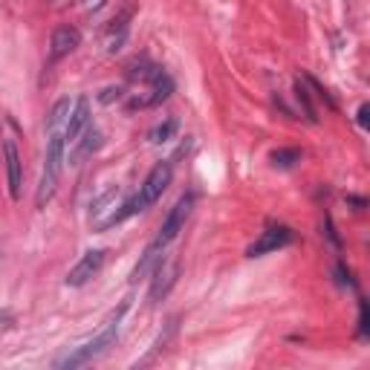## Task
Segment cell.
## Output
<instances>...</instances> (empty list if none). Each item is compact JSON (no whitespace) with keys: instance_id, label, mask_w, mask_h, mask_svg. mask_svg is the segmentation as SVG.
<instances>
[{"instance_id":"cell-22","label":"cell","mask_w":370,"mask_h":370,"mask_svg":"<svg viewBox=\"0 0 370 370\" xmlns=\"http://www.w3.org/2000/svg\"><path fill=\"white\" fill-rule=\"evenodd\" d=\"M336 275H339V284H341V287H353V281H350V272L344 269V263H336Z\"/></svg>"},{"instance_id":"cell-12","label":"cell","mask_w":370,"mask_h":370,"mask_svg":"<svg viewBox=\"0 0 370 370\" xmlns=\"http://www.w3.org/2000/svg\"><path fill=\"white\" fill-rule=\"evenodd\" d=\"M101 142H104V136H101V130L98 128H87L76 142H73V150H70V165H81L87 156H93L98 148H101Z\"/></svg>"},{"instance_id":"cell-8","label":"cell","mask_w":370,"mask_h":370,"mask_svg":"<svg viewBox=\"0 0 370 370\" xmlns=\"http://www.w3.org/2000/svg\"><path fill=\"white\" fill-rule=\"evenodd\" d=\"M171 93H174V78L160 70V73L153 76V81H150V93L142 96V98H133L130 108H133V111H136V108H153V104H163Z\"/></svg>"},{"instance_id":"cell-1","label":"cell","mask_w":370,"mask_h":370,"mask_svg":"<svg viewBox=\"0 0 370 370\" xmlns=\"http://www.w3.org/2000/svg\"><path fill=\"white\" fill-rule=\"evenodd\" d=\"M130 309V298H125L113 312H111V319L104 322V327L90 339V341H84V344H78V347H73L64 359H58L56 361V367H81V364H87V361H93V359H98L101 353H108L113 344H116V339H119V330H122V319H125V312Z\"/></svg>"},{"instance_id":"cell-23","label":"cell","mask_w":370,"mask_h":370,"mask_svg":"<svg viewBox=\"0 0 370 370\" xmlns=\"http://www.w3.org/2000/svg\"><path fill=\"white\" fill-rule=\"evenodd\" d=\"M324 229H327V237L333 240V246L339 249V246H341V240H339V235H336V226H333V220H330V217H324Z\"/></svg>"},{"instance_id":"cell-21","label":"cell","mask_w":370,"mask_h":370,"mask_svg":"<svg viewBox=\"0 0 370 370\" xmlns=\"http://www.w3.org/2000/svg\"><path fill=\"white\" fill-rule=\"evenodd\" d=\"M356 122H359V128H367L370 125V104L364 101L361 108H359V113H356Z\"/></svg>"},{"instance_id":"cell-25","label":"cell","mask_w":370,"mask_h":370,"mask_svg":"<svg viewBox=\"0 0 370 370\" xmlns=\"http://www.w3.org/2000/svg\"><path fill=\"white\" fill-rule=\"evenodd\" d=\"M84 6H87V9H101V6H104V0H87Z\"/></svg>"},{"instance_id":"cell-18","label":"cell","mask_w":370,"mask_h":370,"mask_svg":"<svg viewBox=\"0 0 370 370\" xmlns=\"http://www.w3.org/2000/svg\"><path fill=\"white\" fill-rule=\"evenodd\" d=\"M295 98L301 101V108H304V113H307V119L315 125V122H319V113H315V108H312V98H309V90H307V84L298 78L295 81Z\"/></svg>"},{"instance_id":"cell-19","label":"cell","mask_w":370,"mask_h":370,"mask_svg":"<svg viewBox=\"0 0 370 370\" xmlns=\"http://www.w3.org/2000/svg\"><path fill=\"white\" fill-rule=\"evenodd\" d=\"M119 96H122V87H104L101 96H98V101H101V104H111V101L119 98Z\"/></svg>"},{"instance_id":"cell-6","label":"cell","mask_w":370,"mask_h":370,"mask_svg":"<svg viewBox=\"0 0 370 370\" xmlns=\"http://www.w3.org/2000/svg\"><path fill=\"white\" fill-rule=\"evenodd\" d=\"M171 177H174V163H171V160L156 163V165L148 171L145 183L139 185V194L145 197V202H148V205H153L156 200H160V197L165 194V188L171 185Z\"/></svg>"},{"instance_id":"cell-17","label":"cell","mask_w":370,"mask_h":370,"mask_svg":"<svg viewBox=\"0 0 370 370\" xmlns=\"http://www.w3.org/2000/svg\"><path fill=\"white\" fill-rule=\"evenodd\" d=\"M269 163H272V168L287 171V168H292L295 163H301V150H298V148H278V150L269 153Z\"/></svg>"},{"instance_id":"cell-7","label":"cell","mask_w":370,"mask_h":370,"mask_svg":"<svg viewBox=\"0 0 370 370\" xmlns=\"http://www.w3.org/2000/svg\"><path fill=\"white\" fill-rule=\"evenodd\" d=\"M78 43H81V32L76 26H70V24L56 26L49 35V61H58V58L70 56L73 49H78Z\"/></svg>"},{"instance_id":"cell-5","label":"cell","mask_w":370,"mask_h":370,"mask_svg":"<svg viewBox=\"0 0 370 370\" xmlns=\"http://www.w3.org/2000/svg\"><path fill=\"white\" fill-rule=\"evenodd\" d=\"M191 208H194V194H183V197L174 202V208L168 211V217L163 220L156 240L165 243V246H168L171 240H177V235L183 232V226H185V220H188V215H191Z\"/></svg>"},{"instance_id":"cell-2","label":"cell","mask_w":370,"mask_h":370,"mask_svg":"<svg viewBox=\"0 0 370 370\" xmlns=\"http://www.w3.org/2000/svg\"><path fill=\"white\" fill-rule=\"evenodd\" d=\"M64 150H67L64 133L61 130H49L43 171H41V183H38V191H35V205L38 208H46V202L56 197V191H58V180H61V171H64V163H67Z\"/></svg>"},{"instance_id":"cell-13","label":"cell","mask_w":370,"mask_h":370,"mask_svg":"<svg viewBox=\"0 0 370 370\" xmlns=\"http://www.w3.org/2000/svg\"><path fill=\"white\" fill-rule=\"evenodd\" d=\"M165 257V243H160V240H153V243H148V249L142 252V257H139V263L133 267V272H130V284H139L142 278H148L156 267H160V260Z\"/></svg>"},{"instance_id":"cell-14","label":"cell","mask_w":370,"mask_h":370,"mask_svg":"<svg viewBox=\"0 0 370 370\" xmlns=\"http://www.w3.org/2000/svg\"><path fill=\"white\" fill-rule=\"evenodd\" d=\"M116 200H119V188H111V191H104L93 205H90V220H93V229L101 232L104 220H108L113 211H116Z\"/></svg>"},{"instance_id":"cell-16","label":"cell","mask_w":370,"mask_h":370,"mask_svg":"<svg viewBox=\"0 0 370 370\" xmlns=\"http://www.w3.org/2000/svg\"><path fill=\"white\" fill-rule=\"evenodd\" d=\"M177 130H180V122L177 119H165V122H160L148 133V142L150 145H165V142H171L177 136Z\"/></svg>"},{"instance_id":"cell-15","label":"cell","mask_w":370,"mask_h":370,"mask_svg":"<svg viewBox=\"0 0 370 370\" xmlns=\"http://www.w3.org/2000/svg\"><path fill=\"white\" fill-rule=\"evenodd\" d=\"M70 111H73V101H70V98H58L56 104H52L49 119H46L49 130H61V133H64V125H67V119H70Z\"/></svg>"},{"instance_id":"cell-10","label":"cell","mask_w":370,"mask_h":370,"mask_svg":"<svg viewBox=\"0 0 370 370\" xmlns=\"http://www.w3.org/2000/svg\"><path fill=\"white\" fill-rule=\"evenodd\" d=\"M177 275H180V267L174 260H160V267L153 269V284H150V301H160L168 295V289L177 284Z\"/></svg>"},{"instance_id":"cell-26","label":"cell","mask_w":370,"mask_h":370,"mask_svg":"<svg viewBox=\"0 0 370 370\" xmlns=\"http://www.w3.org/2000/svg\"><path fill=\"white\" fill-rule=\"evenodd\" d=\"M6 319H9V312H6V309H0V324H4Z\"/></svg>"},{"instance_id":"cell-24","label":"cell","mask_w":370,"mask_h":370,"mask_svg":"<svg viewBox=\"0 0 370 370\" xmlns=\"http://www.w3.org/2000/svg\"><path fill=\"white\" fill-rule=\"evenodd\" d=\"M347 205H353V211H361V208H367V200L364 197H347Z\"/></svg>"},{"instance_id":"cell-4","label":"cell","mask_w":370,"mask_h":370,"mask_svg":"<svg viewBox=\"0 0 370 370\" xmlns=\"http://www.w3.org/2000/svg\"><path fill=\"white\" fill-rule=\"evenodd\" d=\"M295 240V232L289 226H269V229H263L260 237L246 249V257H263V255H269V252H278L284 246H289Z\"/></svg>"},{"instance_id":"cell-20","label":"cell","mask_w":370,"mask_h":370,"mask_svg":"<svg viewBox=\"0 0 370 370\" xmlns=\"http://www.w3.org/2000/svg\"><path fill=\"white\" fill-rule=\"evenodd\" d=\"M359 336H367V301L359 304Z\"/></svg>"},{"instance_id":"cell-9","label":"cell","mask_w":370,"mask_h":370,"mask_svg":"<svg viewBox=\"0 0 370 370\" xmlns=\"http://www.w3.org/2000/svg\"><path fill=\"white\" fill-rule=\"evenodd\" d=\"M90 128V98L87 96H81V98H76L73 101V111H70V119H67V125H64V139L73 145L84 130Z\"/></svg>"},{"instance_id":"cell-3","label":"cell","mask_w":370,"mask_h":370,"mask_svg":"<svg viewBox=\"0 0 370 370\" xmlns=\"http://www.w3.org/2000/svg\"><path fill=\"white\" fill-rule=\"evenodd\" d=\"M104 260H108V252H104V249H90V252H84V255H81V260H78L76 267L67 272L64 284H67V287H73V289H78V287L90 284V281L101 272Z\"/></svg>"},{"instance_id":"cell-11","label":"cell","mask_w":370,"mask_h":370,"mask_svg":"<svg viewBox=\"0 0 370 370\" xmlns=\"http://www.w3.org/2000/svg\"><path fill=\"white\" fill-rule=\"evenodd\" d=\"M4 153H6V177H9V197L21 200V185H24V165H21V153L18 145L12 139L4 142Z\"/></svg>"}]
</instances>
